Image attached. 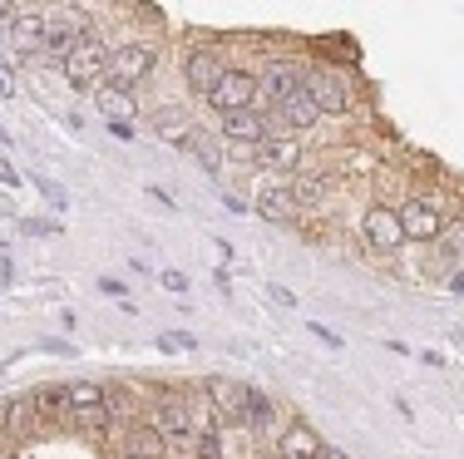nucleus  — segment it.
<instances>
[{
  "instance_id": "nucleus-26",
  "label": "nucleus",
  "mask_w": 464,
  "mask_h": 459,
  "mask_svg": "<svg viewBox=\"0 0 464 459\" xmlns=\"http://www.w3.org/2000/svg\"><path fill=\"white\" fill-rule=\"evenodd\" d=\"M163 287H169V292H188V277H183V272H163Z\"/></svg>"
},
{
  "instance_id": "nucleus-19",
  "label": "nucleus",
  "mask_w": 464,
  "mask_h": 459,
  "mask_svg": "<svg viewBox=\"0 0 464 459\" xmlns=\"http://www.w3.org/2000/svg\"><path fill=\"white\" fill-rule=\"evenodd\" d=\"M272 415H277V406H272V400L262 396L257 386H242V420H247L252 430H267Z\"/></svg>"
},
{
  "instance_id": "nucleus-22",
  "label": "nucleus",
  "mask_w": 464,
  "mask_h": 459,
  "mask_svg": "<svg viewBox=\"0 0 464 459\" xmlns=\"http://www.w3.org/2000/svg\"><path fill=\"white\" fill-rule=\"evenodd\" d=\"M326 193V183L316 178V173H296V183H292V198H296V207H306V203H316Z\"/></svg>"
},
{
  "instance_id": "nucleus-23",
  "label": "nucleus",
  "mask_w": 464,
  "mask_h": 459,
  "mask_svg": "<svg viewBox=\"0 0 464 459\" xmlns=\"http://www.w3.org/2000/svg\"><path fill=\"white\" fill-rule=\"evenodd\" d=\"M35 188H40V193H45V198H50L54 207H70V198H64V188H60V183H50V178H45V173H40V178H35Z\"/></svg>"
},
{
  "instance_id": "nucleus-15",
  "label": "nucleus",
  "mask_w": 464,
  "mask_h": 459,
  "mask_svg": "<svg viewBox=\"0 0 464 459\" xmlns=\"http://www.w3.org/2000/svg\"><path fill=\"white\" fill-rule=\"evenodd\" d=\"M10 40H15L20 50L40 54V40H45V10L20 5V10H15V20H10Z\"/></svg>"
},
{
  "instance_id": "nucleus-5",
  "label": "nucleus",
  "mask_w": 464,
  "mask_h": 459,
  "mask_svg": "<svg viewBox=\"0 0 464 459\" xmlns=\"http://www.w3.org/2000/svg\"><path fill=\"white\" fill-rule=\"evenodd\" d=\"M208 109H218L223 119L242 114V109H257V74L252 70H223V80L208 94Z\"/></svg>"
},
{
  "instance_id": "nucleus-25",
  "label": "nucleus",
  "mask_w": 464,
  "mask_h": 459,
  "mask_svg": "<svg viewBox=\"0 0 464 459\" xmlns=\"http://www.w3.org/2000/svg\"><path fill=\"white\" fill-rule=\"evenodd\" d=\"M99 292H104V297H124V282H114V277H99Z\"/></svg>"
},
{
  "instance_id": "nucleus-8",
  "label": "nucleus",
  "mask_w": 464,
  "mask_h": 459,
  "mask_svg": "<svg viewBox=\"0 0 464 459\" xmlns=\"http://www.w3.org/2000/svg\"><path fill=\"white\" fill-rule=\"evenodd\" d=\"M223 70L227 64H223V54H218L213 45H193L183 54V80H188V90L203 94V100L213 94V84L223 80Z\"/></svg>"
},
{
  "instance_id": "nucleus-1",
  "label": "nucleus",
  "mask_w": 464,
  "mask_h": 459,
  "mask_svg": "<svg viewBox=\"0 0 464 459\" xmlns=\"http://www.w3.org/2000/svg\"><path fill=\"white\" fill-rule=\"evenodd\" d=\"M109 60H114V50H109L99 35H84L80 45H74V50L60 60V74L70 80V90H80V94H94L99 84L109 80Z\"/></svg>"
},
{
  "instance_id": "nucleus-32",
  "label": "nucleus",
  "mask_w": 464,
  "mask_h": 459,
  "mask_svg": "<svg viewBox=\"0 0 464 459\" xmlns=\"http://www.w3.org/2000/svg\"><path fill=\"white\" fill-rule=\"evenodd\" d=\"M262 459H282V454H277V450H272V454H262Z\"/></svg>"
},
{
  "instance_id": "nucleus-12",
  "label": "nucleus",
  "mask_w": 464,
  "mask_h": 459,
  "mask_svg": "<svg viewBox=\"0 0 464 459\" xmlns=\"http://www.w3.org/2000/svg\"><path fill=\"white\" fill-rule=\"evenodd\" d=\"M257 163L267 173H296L302 168V144H296V134H272L267 144L257 148Z\"/></svg>"
},
{
  "instance_id": "nucleus-24",
  "label": "nucleus",
  "mask_w": 464,
  "mask_h": 459,
  "mask_svg": "<svg viewBox=\"0 0 464 459\" xmlns=\"http://www.w3.org/2000/svg\"><path fill=\"white\" fill-rule=\"evenodd\" d=\"M306 331H316V336H322V341L331 346V351H341V331H331V326H322V321H312Z\"/></svg>"
},
{
  "instance_id": "nucleus-21",
  "label": "nucleus",
  "mask_w": 464,
  "mask_h": 459,
  "mask_svg": "<svg viewBox=\"0 0 464 459\" xmlns=\"http://www.w3.org/2000/svg\"><path fill=\"white\" fill-rule=\"evenodd\" d=\"M129 454H143V459H159L163 454V440L149 430V425H139L134 435H129Z\"/></svg>"
},
{
  "instance_id": "nucleus-33",
  "label": "nucleus",
  "mask_w": 464,
  "mask_h": 459,
  "mask_svg": "<svg viewBox=\"0 0 464 459\" xmlns=\"http://www.w3.org/2000/svg\"><path fill=\"white\" fill-rule=\"evenodd\" d=\"M124 459H143V454H124Z\"/></svg>"
},
{
  "instance_id": "nucleus-10",
  "label": "nucleus",
  "mask_w": 464,
  "mask_h": 459,
  "mask_svg": "<svg viewBox=\"0 0 464 459\" xmlns=\"http://www.w3.org/2000/svg\"><path fill=\"white\" fill-rule=\"evenodd\" d=\"M203 396H208V406H213L218 415V425H247L242 420V386L237 380H227V376H208L203 380Z\"/></svg>"
},
{
  "instance_id": "nucleus-30",
  "label": "nucleus",
  "mask_w": 464,
  "mask_h": 459,
  "mask_svg": "<svg viewBox=\"0 0 464 459\" xmlns=\"http://www.w3.org/2000/svg\"><path fill=\"white\" fill-rule=\"evenodd\" d=\"M223 203H227V213H237V217H242V213H247V203H242V198H237V193H223Z\"/></svg>"
},
{
  "instance_id": "nucleus-16",
  "label": "nucleus",
  "mask_w": 464,
  "mask_h": 459,
  "mask_svg": "<svg viewBox=\"0 0 464 459\" xmlns=\"http://www.w3.org/2000/svg\"><path fill=\"white\" fill-rule=\"evenodd\" d=\"M94 104L104 109V119H109V124H119V119H124V124H129V114H134V109H139L134 90H124V84H114V80H104V84H99V90H94Z\"/></svg>"
},
{
  "instance_id": "nucleus-27",
  "label": "nucleus",
  "mask_w": 464,
  "mask_h": 459,
  "mask_svg": "<svg viewBox=\"0 0 464 459\" xmlns=\"http://www.w3.org/2000/svg\"><path fill=\"white\" fill-rule=\"evenodd\" d=\"M0 94H5V100H10V94H15V74H10L5 64H0Z\"/></svg>"
},
{
  "instance_id": "nucleus-3",
  "label": "nucleus",
  "mask_w": 464,
  "mask_h": 459,
  "mask_svg": "<svg viewBox=\"0 0 464 459\" xmlns=\"http://www.w3.org/2000/svg\"><path fill=\"white\" fill-rule=\"evenodd\" d=\"M395 213H401L405 243H435V237H445V203L435 193H420V198L401 203Z\"/></svg>"
},
{
  "instance_id": "nucleus-2",
  "label": "nucleus",
  "mask_w": 464,
  "mask_h": 459,
  "mask_svg": "<svg viewBox=\"0 0 464 459\" xmlns=\"http://www.w3.org/2000/svg\"><path fill=\"white\" fill-rule=\"evenodd\" d=\"M149 430L163 440V450H179V454H193V440H198V425H193V406L179 396L159 400L149 415Z\"/></svg>"
},
{
  "instance_id": "nucleus-4",
  "label": "nucleus",
  "mask_w": 464,
  "mask_h": 459,
  "mask_svg": "<svg viewBox=\"0 0 464 459\" xmlns=\"http://www.w3.org/2000/svg\"><path fill=\"white\" fill-rule=\"evenodd\" d=\"M302 90L312 94V104L322 109V114H346V109H351V80H346V74H336L331 64H306V70H302Z\"/></svg>"
},
{
  "instance_id": "nucleus-17",
  "label": "nucleus",
  "mask_w": 464,
  "mask_h": 459,
  "mask_svg": "<svg viewBox=\"0 0 464 459\" xmlns=\"http://www.w3.org/2000/svg\"><path fill=\"white\" fill-rule=\"evenodd\" d=\"M277 114H282L286 129H296V134H302V129H316V124H322V109L312 104V94H306V90L286 94V100L277 104Z\"/></svg>"
},
{
  "instance_id": "nucleus-6",
  "label": "nucleus",
  "mask_w": 464,
  "mask_h": 459,
  "mask_svg": "<svg viewBox=\"0 0 464 459\" xmlns=\"http://www.w3.org/2000/svg\"><path fill=\"white\" fill-rule=\"evenodd\" d=\"M272 134H277V129H272V119L262 114V109H242V114L223 119V144L232 153H257Z\"/></svg>"
},
{
  "instance_id": "nucleus-11",
  "label": "nucleus",
  "mask_w": 464,
  "mask_h": 459,
  "mask_svg": "<svg viewBox=\"0 0 464 459\" xmlns=\"http://www.w3.org/2000/svg\"><path fill=\"white\" fill-rule=\"evenodd\" d=\"M257 213L267 217V223H296V213H302V207H296L292 188H286L282 178H267L257 188Z\"/></svg>"
},
{
  "instance_id": "nucleus-28",
  "label": "nucleus",
  "mask_w": 464,
  "mask_h": 459,
  "mask_svg": "<svg viewBox=\"0 0 464 459\" xmlns=\"http://www.w3.org/2000/svg\"><path fill=\"white\" fill-rule=\"evenodd\" d=\"M0 183H5V188H15V183H20V173H15V168H10V163H5V158H0Z\"/></svg>"
},
{
  "instance_id": "nucleus-13",
  "label": "nucleus",
  "mask_w": 464,
  "mask_h": 459,
  "mask_svg": "<svg viewBox=\"0 0 464 459\" xmlns=\"http://www.w3.org/2000/svg\"><path fill=\"white\" fill-rule=\"evenodd\" d=\"M322 450H326L322 435H316L306 420H292L282 430V440H277V454L282 459H322Z\"/></svg>"
},
{
  "instance_id": "nucleus-20",
  "label": "nucleus",
  "mask_w": 464,
  "mask_h": 459,
  "mask_svg": "<svg viewBox=\"0 0 464 459\" xmlns=\"http://www.w3.org/2000/svg\"><path fill=\"white\" fill-rule=\"evenodd\" d=\"M94 406H104V386H94V380H74L70 386V415H84Z\"/></svg>"
},
{
  "instance_id": "nucleus-14",
  "label": "nucleus",
  "mask_w": 464,
  "mask_h": 459,
  "mask_svg": "<svg viewBox=\"0 0 464 459\" xmlns=\"http://www.w3.org/2000/svg\"><path fill=\"white\" fill-rule=\"evenodd\" d=\"M296 90H302V70H296V64H282V60H272L267 80H257V100H272V104H282L286 94H296Z\"/></svg>"
},
{
  "instance_id": "nucleus-18",
  "label": "nucleus",
  "mask_w": 464,
  "mask_h": 459,
  "mask_svg": "<svg viewBox=\"0 0 464 459\" xmlns=\"http://www.w3.org/2000/svg\"><path fill=\"white\" fill-rule=\"evenodd\" d=\"M30 400H35V420L40 425L64 420V415H70V386H40Z\"/></svg>"
},
{
  "instance_id": "nucleus-7",
  "label": "nucleus",
  "mask_w": 464,
  "mask_h": 459,
  "mask_svg": "<svg viewBox=\"0 0 464 459\" xmlns=\"http://www.w3.org/2000/svg\"><path fill=\"white\" fill-rule=\"evenodd\" d=\"M361 237H366L371 253H401L405 233H401V213L391 203H371L361 217Z\"/></svg>"
},
{
  "instance_id": "nucleus-9",
  "label": "nucleus",
  "mask_w": 464,
  "mask_h": 459,
  "mask_svg": "<svg viewBox=\"0 0 464 459\" xmlns=\"http://www.w3.org/2000/svg\"><path fill=\"white\" fill-rule=\"evenodd\" d=\"M153 64H159L153 45H124V50H114V60H109V80L124 84V90H134L139 80L153 74Z\"/></svg>"
},
{
  "instance_id": "nucleus-31",
  "label": "nucleus",
  "mask_w": 464,
  "mask_h": 459,
  "mask_svg": "<svg viewBox=\"0 0 464 459\" xmlns=\"http://www.w3.org/2000/svg\"><path fill=\"white\" fill-rule=\"evenodd\" d=\"M322 459H346V454H341V450H331V445H326V450H322Z\"/></svg>"
},
{
  "instance_id": "nucleus-29",
  "label": "nucleus",
  "mask_w": 464,
  "mask_h": 459,
  "mask_svg": "<svg viewBox=\"0 0 464 459\" xmlns=\"http://www.w3.org/2000/svg\"><path fill=\"white\" fill-rule=\"evenodd\" d=\"M109 134L124 139V144H129V139H134V124H124V119H119V124H109Z\"/></svg>"
}]
</instances>
